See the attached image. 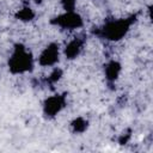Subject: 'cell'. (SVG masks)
I'll return each mask as SVG.
<instances>
[{"label": "cell", "instance_id": "obj_5", "mask_svg": "<svg viewBox=\"0 0 153 153\" xmlns=\"http://www.w3.org/2000/svg\"><path fill=\"white\" fill-rule=\"evenodd\" d=\"M65 106V97L63 96H53L44 102L43 110L47 116H55L61 111Z\"/></svg>", "mask_w": 153, "mask_h": 153}, {"label": "cell", "instance_id": "obj_8", "mask_svg": "<svg viewBox=\"0 0 153 153\" xmlns=\"http://www.w3.org/2000/svg\"><path fill=\"white\" fill-rule=\"evenodd\" d=\"M16 17L18 19L23 20V22H29V20H31L35 17V13H33V11L30 7H25V8L20 10V11H18L17 14H16Z\"/></svg>", "mask_w": 153, "mask_h": 153}, {"label": "cell", "instance_id": "obj_3", "mask_svg": "<svg viewBox=\"0 0 153 153\" xmlns=\"http://www.w3.org/2000/svg\"><path fill=\"white\" fill-rule=\"evenodd\" d=\"M53 23L63 29H78L82 25V19L79 14H76L74 11H72V12H66V13L56 17L53 20Z\"/></svg>", "mask_w": 153, "mask_h": 153}, {"label": "cell", "instance_id": "obj_12", "mask_svg": "<svg viewBox=\"0 0 153 153\" xmlns=\"http://www.w3.org/2000/svg\"><path fill=\"white\" fill-rule=\"evenodd\" d=\"M36 1H42V0H36Z\"/></svg>", "mask_w": 153, "mask_h": 153}, {"label": "cell", "instance_id": "obj_10", "mask_svg": "<svg viewBox=\"0 0 153 153\" xmlns=\"http://www.w3.org/2000/svg\"><path fill=\"white\" fill-rule=\"evenodd\" d=\"M61 75H62V71L60 69V68H55L51 73H50V75H49V81L50 82H56L60 78H61Z\"/></svg>", "mask_w": 153, "mask_h": 153}, {"label": "cell", "instance_id": "obj_4", "mask_svg": "<svg viewBox=\"0 0 153 153\" xmlns=\"http://www.w3.org/2000/svg\"><path fill=\"white\" fill-rule=\"evenodd\" d=\"M59 60V47L55 43L49 44L44 48L38 57V62L42 66H53Z\"/></svg>", "mask_w": 153, "mask_h": 153}, {"label": "cell", "instance_id": "obj_11", "mask_svg": "<svg viewBox=\"0 0 153 153\" xmlns=\"http://www.w3.org/2000/svg\"><path fill=\"white\" fill-rule=\"evenodd\" d=\"M63 8L66 10V12H72L74 11L75 7V0H61Z\"/></svg>", "mask_w": 153, "mask_h": 153}, {"label": "cell", "instance_id": "obj_6", "mask_svg": "<svg viewBox=\"0 0 153 153\" xmlns=\"http://www.w3.org/2000/svg\"><path fill=\"white\" fill-rule=\"evenodd\" d=\"M81 47H82V42L80 39L75 38V39L71 41L66 45V48H65V55H66V57L67 59H75L79 55V53L81 50Z\"/></svg>", "mask_w": 153, "mask_h": 153}, {"label": "cell", "instance_id": "obj_9", "mask_svg": "<svg viewBox=\"0 0 153 153\" xmlns=\"http://www.w3.org/2000/svg\"><path fill=\"white\" fill-rule=\"evenodd\" d=\"M72 128L75 133H82L87 129V121L81 117H78L72 122Z\"/></svg>", "mask_w": 153, "mask_h": 153}, {"label": "cell", "instance_id": "obj_7", "mask_svg": "<svg viewBox=\"0 0 153 153\" xmlns=\"http://www.w3.org/2000/svg\"><path fill=\"white\" fill-rule=\"evenodd\" d=\"M120 72H121V65L117 61H111L105 67V75L106 79L110 81H115L120 75Z\"/></svg>", "mask_w": 153, "mask_h": 153}, {"label": "cell", "instance_id": "obj_2", "mask_svg": "<svg viewBox=\"0 0 153 153\" xmlns=\"http://www.w3.org/2000/svg\"><path fill=\"white\" fill-rule=\"evenodd\" d=\"M130 25V22H128L127 19H122V20H114V22H109L103 29V36L106 37L110 41H118L121 39L128 31Z\"/></svg>", "mask_w": 153, "mask_h": 153}, {"label": "cell", "instance_id": "obj_1", "mask_svg": "<svg viewBox=\"0 0 153 153\" xmlns=\"http://www.w3.org/2000/svg\"><path fill=\"white\" fill-rule=\"evenodd\" d=\"M12 73H24L32 68V57L23 45H17L8 61Z\"/></svg>", "mask_w": 153, "mask_h": 153}]
</instances>
